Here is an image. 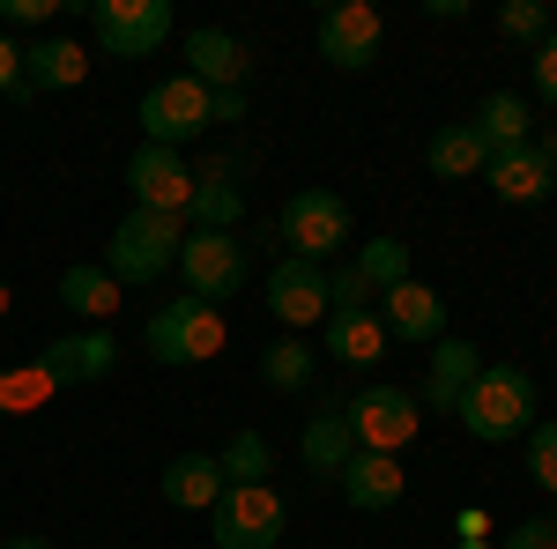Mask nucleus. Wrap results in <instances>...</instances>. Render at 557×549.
<instances>
[{"instance_id":"4468645a","label":"nucleus","mask_w":557,"mask_h":549,"mask_svg":"<svg viewBox=\"0 0 557 549\" xmlns=\"http://www.w3.org/2000/svg\"><path fill=\"white\" fill-rule=\"evenodd\" d=\"M112 364H120V341L104 327H83V335H60L38 349V372L52 386H97V379H112Z\"/></svg>"},{"instance_id":"aec40b11","label":"nucleus","mask_w":557,"mask_h":549,"mask_svg":"<svg viewBox=\"0 0 557 549\" xmlns=\"http://www.w3.org/2000/svg\"><path fill=\"white\" fill-rule=\"evenodd\" d=\"M23 83H30V97L38 89H83L89 83V45H75V38L23 45Z\"/></svg>"},{"instance_id":"2eb2a0df","label":"nucleus","mask_w":557,"mask_h":549,"mask_svg":"<svg viewBox=\"0 0 557 549\" xmlns=\"http://www.w3.org/2000/svg\"><path fill=\"white\" fill-rule=\"evenodd\" d=\"M380 327H386V341H438L446 335V297L409 275V283H394L380 297Z\"/></svg>"},{"instance_id":"4be33fe9","label":"nucleus","mask_w":557,"mask_h":549,"mask_svg":"<svg viewBox=\"0 0 557 549\" xmlns=\"http://www.w3.org/2000/svg\"><path fill=\"white\" fill-rule=\"evenodd\" d=\"M327 357L335 364H349V372H372L386 357V327H380V312H327Z\"/></svg>"},{"instance_id":"5701e85b","label":"nucleus","mask_w":557,"mask_h":549,"mask_svg":"<svg viewBox=\"0 0 557 549\" xmlns=\"http://www.w3.org/2000/svg\"><path fill=\"white\" fill-rule=\"evenodd\" d=\"M157 490H164L172 512H209L215 498H223V467H215V453H178Z\"/></svg>"},{"instance_id":"a878e982","label":"nucleus","mask_w":557,"mask_h":549,"mask_svg":"<svg viewBox=\"0 0 557 549\" xmlns=\"http://www.w3.org/2000/svg\"><path fill=\"white\" fill-rule=\"evenodd\" d=\"M60 304L89 320V327H104L112 312H120V283L104 275V267H60Z\"/></svg>"},{"instance_id":"cd10ccee","label":"nucleus","mask_w":557,"mask_h":549,"mask_svg":"<svg viewBox=\"0 0 557 549\" xmlns=\"http://www.w3.org/2000/svg\"><path fill=\"white\" fill-rule=\"evenodd\" d=\"M260 379L275 386V394H305L312 386V349H305V335H283L275 349H260Z\"/></svg>"},{"instance_id":"ea45409f","label":"nucleus","mask_w":557,"mask_h":549,"mask_svg":"<svg viewBox=\"0 0 557 549\" xmlns=\"http://www.w3.org/2000/svg\"><path fill=\"white\" fill-rule=\"evenodd\" d=\"M0 320H8V283H0Z\"/></svg>"},{"instance_id":"412c9836","label":"nucleus","mask_w":557,"mask_h":549,"mask_svg":"<svg viewBox=\"0 0 557 549\" xmlns=\"http://www.w3.org/2000/svg\"><path fill=\"white\" fill-rule=\"evenodd\" d=\"M186 223H194V230H238V223H246V186L231 178V164L194 171V201H186Z\"/></svg>"},{"instance_id":"9d476101","label":"nucleus","mask_w":557,"mask_h":549,"mask_svg":"<svg viewBox=\"0 0 557 549\" xmlns=\"http://www.w3.org/2000/svg\"><path fill=\"white\" fill-rule=\"evenodd\" d=\"M312 45H320V60H327V67L364 75V67L380 60V45H386V15L372 8V0H335V8H320Z\"/></svg>"},{"instance_id":"20e7f679","label":"nucleus","mask_w":557,"mask_h":549,"mask_svg":"<svg viewBox=\"0 0 557 549\" xmlns=\"http://www.w3.org/2000/svg\"><path fill=\"white\" fill-rule=\"evenodd\" d=\"M141 341L157 364H209V357H223L231 327H223V304H209V297H172L149 312Z\"/></svg>"},{"instance_id":"473e14b6","label":"nucleus","mask_w":557,"mask_h":549,"mask_svg":"<svg viewBox=\"0 0 557 549\" xmlns=\"http://www.w3.org/2000/svg\"><path fill=\"white\" fill-rule=\"evenodd\" d=\"M0 97L8 104H30V83H23V45L0 30Z\"/></svg>"},{"instance_id":"2f4dec72","label":"nucleus","mask_w":557,"mask_h":549,"mask_svg":"<svg viewBox=\"0 0 557 549\" xmlns=\"http://www.w3.org/2000/svg\"><path fill=\"white\" fill-rule=\"evenodd\" d=\"M327 312H372V290H364V275H357V267L327 275Z\"/></svg>"},{"instance_id":"393cba45","label":"nucleus","mask_w":557,"mask_h":549,"mask_svg":"<svg viewBox=\"0 0 557 549\" xmlns=\"http://www.w3.org/2000/svg\"><path fill=\"white\" fill-rule=\"evenodd\" d=\"M424 164H431V178H483V171H491V149L475 141L469 120H454V127H438V134H431Z\"/></svg>"},{"instance_id":"f8f14e48","label":"nucleus","mask_w":557,"mask_h":549,"mask_svg":"<svg viewBox=\"0 0 557 549\" xmlns=\"http://www.w3.org/2000/svg\"><path fill=\"white\" fill-rule=\"evenodd\" d=\"M127 194H134V209H149V215H186L194 171H186L178 149H149V141H141L127 157Z\"/></svg>"},{"instance_id":"a19ab883","label":"nucleus","mask_w":557,"mask_h":549,"mask_svg":"<svg viewBox=\"0 0 557 549\" xmlns=\"http://www.w3.org/2000/svg\"><path fill=\"white\" fill-rule=\"evenodd\" d=\"M454 549H491V542H454Z\"/></svg>"},{"instance_id":"4c0bfd02","label":"nucleus","mask_w":557,"mask_h":549,"mask_svg":"<svg viewBox=\"0 0 557 549\" xmlns=\"http://www.w3.org/2000/svg\"><path fill=\"white\" fill-rule=\"evenodd\" d=\"M454 535H461V542H483V535H491V512H483V506L454 512Z\"/></svg>"},{"instance_id":"f704fd0d","label":"nucleus","mask_w":557,"mask_h":549,"mask_svg":"<svg viewBox=\"0 0 557 549\" xmlns=\"http://www.w3.org/2000/svg\"><path fill=\"white\" fill-rule=\"evenodd\" d=\"M52 0H0V30H45Z\"/></svg>"},{"instance_id":"0eeeda50","label":"nucleus","mask_w":557,"mask_h":549,"mask_svg":"<svg viewBox=\"0 0 557 549\" xmlns=\"http://www.w3.org/2000/svg\"><path fill=\"white\" fill-rule=\"evenodd\" d=\"M343 423H349V438H357V453H394L401 461V446L424 431V401L409 386H357Z\"/></svg>"},{"instance_id":"e433bc0d","label":"nucleus","mask_w":557,"mask_h":549,"mask_svg":"<svg viewBox=\"0 0 557 549\" xmlns=\"http://www.w3.org/2000/svg\"><path fill=\"white\" fill-rule=\"evenodd\" d=\"M498 549H557V527H550V520H520Z\"/></svg>"},{"instance_id":"f3484780","label":"nucleus","mask_w":557,"mask_h":549,"mask_svg":"<svg viewBox=\"0 0 557 549\" xmlns=\"http://www.w3.org/2000/svg\"><path fill=\"white\" fill-rule=\"evenodd\" d=\"M475 372H483V349H475V341L438 335V341H431V379H424V394H417V401H424L431 416H454Z\"/></svg>"},{"instance_id":"9b49d317","label":"nucleus","mask_w":557,"mask_h":549,"mask_svg":"<svg viewBox=\"0 0 557 549\" xmlns=\"http://www.w3.org/2000/svg\"><path fill=\"white\" fill-rule=\"evenodd\" d=\"M268 312L290 327V335H305V327H327V267L320 260H275L268 267Z\"/></svg>"},{"instance_id":"72a5a7b5","label":"nucleus","mask_w":557,"mask_h":549,"mask_svg":"<svg viewBox=\"0 0 557 549\" xmlns=\"http://www.w3.org/2000/svg\"><path fill=\"white\" fill-rule=\"evenodd\" d=\"M52 394V379H45L38 364L30 372H15V379H0V409H30V401H45Z\"/></svg>"},{"instance_id":"f257e3e1","label":"nucleus","mask_w":557,"mask_h":549,"mask_svg":"<svg viewBox=\"0 0 557 549\" xmlns=\"http://www.w3.org/2000/svg\"><path fill=\"white\" fill-rule=\"evenodd\" d=\"M454 416L469 423V438H483V446H513V438L535 431V379L520 364H483Z\"/></svg>"},{"instance_id":"a211bd4d","label":"nucleus","mask_w":557,"mask_h":549,"mask_svg":"<svg viewBox=\"0 0 557 549\" xmlns=\"http://www.w3.org/2000/svg\"><path fill=\"white\" fill-rule=\"evenodd\" d=\"M335 483H343L349 512H394L401 498H409V475H401L394 453H349V467L335 475Z\"/></svg>"},{"instance_id":"c756f323","label":"nucleus","mask_w":557,"mask_h":549,"mask_svg":"<svg viewBox=\"0 0 557 549\" xmlns=\"http://www.w3.org/2000/svg\"><path fill=\"white\" fill-rule=\"evenodd\" d=\"M498 30L513 45H543L550 38V8H543V0H506V8H498Z\"/></svg>"},{"instance_id":"ddd939ff","label":"nucleus","mask_w":557,"mask_h":549,"mask_svg":"<svg viewBox=\"0 0 557 549\" xmlns=\"http://www.w3.org/2000/svg\"><path fill=\"white\" fill-rule=\"evenodd\" d=\"M483 186L506 201V209H543L557 194V157H550V134L543 141H528V149H513V157H491V171H483Z\"/></svg>"},{"instance_id":"37998d69","label":"nucleus","mask_w":557,"mask_h":549,"mask_svg":"<svg viewBox=\"0 0 557 549\" xmlns=\"http://www.w3.org/2000/svg\"><path fill=\"white\" fill-rule=\"evenodd\" d=\"M550 527H557V512H550Z\"/></svg>"},{"instance_id":"423d86ee","label":"nucleus","mask_w":557,"mask_h":549,"mask_svg":"<svg viewBox=\"0 0 557 549\" xmlns=\"http://www.w3.org/2000/svg\"><path fill=\"white\" fill-rule=\"evenodd\" d=\"M275 238H283V253H290V260L343 253V246H349V201L335 194V186H305V194H290V201H283Z\"/></svg>"},{"instance_id":"1a4fd4ad","label":"nucleus","mask_w":557,"mask_h":549,"mask_svg":"<svg viewBox=\"0 0 557 549\" xmlns=\"http://www.w3.org/2000/svg\"><path fill=\"white\" fill-rule=\"evenodd\" d=\"M178 283H186V297H209V304L238 297L246 290V238L238 230H186L178 238Z\"/></svg>"},{"instance_id":"b1692460","label":"nucleus","mask_w":557,"mask_h":549,"mask_svg":"<svg viewBox=\"0 0 557 549\" xmlns=\"http://www.w3.org/2000/svg\"><path fill=\"white\" fill-rule=\"evenodd\" d=\"M349 453H357V438H349L343 409H320V416L305 423V438H298V461H305V475H320V483H335V475L349 467Z\"/></svg>"},{"instance_id":"dca6fc26","label":"nucleus","mask_w":557,"mask_h":549,"mask_svg":"<svg viewBox=\"0 0 557 549\" xmlns=\"http://www.w3.org/2000/svg\"><path fill=\"white\" fill-rule=\"evenodd\" d=\"M186 75L201 89H215V97H231V89H246V75H253V60H246V45L231 38V30H186Z\"/></svg>"},{"instance_id":"c9c22d12","label":"nucleus","mask_w":557,"mask_h":549,"mask_svg":"<svg viewBox=\"0 0 557 549\" xmlns=\"http://www.w3.org/2000/svg\"><path fill=\"white\" fill-rule=\"evenodd\" d=\"M535 97H543V104H557V30L535 45Z\"/></svg>"},{"instance_id":"6e6552de","label":"nucleus","mask_w":557,"mask_h":549,"mask_svg":"<svg viewBox=\"0 0 557 549\" xmlns=\"http://www.w3.org/2000/svg\"><path fill=\"white\" fill-rule=\"evenodd\" d=\"M89 30L104 60H149L172 38V0H89Z\"/></svg>"},{"instance_id":"79ce46f5","label":"nucleus","mask_w":557,"mask_h":549,"mask_svg":"<svg viewBox=\"0 0 557 549\" xmlns=\"http://www.w3.org/2000/svg\"><path fill=\"white\" fill-rule=\"evenodd\" d=\"M550 157H557V134H550Z\"/></svg>"},{"instance_id":"7ed1b4c3","label":"nucleus","mask_w":557,"mask_h":549,"mask_svg":"<svg viewBox=\"0 0 557 549\" xmlns=\"http://www.w3.org/2000/svg\"><path fill=\"white\" fill-rule=\"evenodd\" d=\"M134 120H141V141H149V149H186V141H201V134L215 127V89H201L178 67V75L141 89Z\"/></svg>"},{"instance_id":"f03ea898","label":"nucleus","mask_w":557,"mask_h":549,"mask_svg":"<svg viewBox=\"0 0 557 549\" xmlns=\"http://www.w3.org/2000/svg\"><path fill=\"white\" fill-rule=\"evenodd\" d=\"M120 290H149L178 267V215H149V209H127L120 230L104 238V260H97Z\"/></svg>"},{"instance_id":"bb28decb","label":"nucleus","mask_w":557,"mask_h":549,"mask_svg":"<svg viewBox=\"0 0 557 549\" xmlns=\"http://www.w3.org/2000/svg\"><path fill=\"white\" fill-rule=\"evenodd\" d=\"M357 275H364L372 297H386L394 283H409V246H401V238H364V246H357Z\"/></svg>"},{"instance_id":"6ab92c4d","label":"nucleus","mask_w":557,"mask_h":549,"mask_svg":"<svg viewBox=\"0 0 557 549\" xmlns=\"http://www.w3.org/2000/svg\"><path fill=\"white\" fill-rule=\"evenodd\" d=\"M475 141L491 149V157H513V149H528L535 141V104L520 97V89H491L483 104H475Z\"/></svg>"},{"instance_id":"7c9ffc66","label":"nucleus","mask_w":557,"mask_h":549,"mask_svg":"<svg viewBox=\"0 0 557 549\" xmlns=\"http://www.w3.org/2000/svg\"><path fill=\"white\" fill-rule=\"evenodd\" d=\"M528 475L557 498V416H543L535 431H528Z\"/></svg>"},{"instance_id":"58836bf2","label":"nucleus","mask_w":557,"mask_h":549,"mask_svg":"<svg viewBox=\"0 0 557 549\" xmlns=\"http://www.w3.org/2000/svg\"><path fill=\"white\" fill-rule=\"evenodd\" d=\"M0 549H52V542H45V535H8Z\"/></svg>"},{"instance_id":"39448f33","label":"nucleus","mask_w":557,"mask_h":549,"mask_svg":"<svg viewBox=\"0 0 557 549\" xmlns=\"http://www.w3.org/2000/svg\"><path fill=\"white\" fill-rule=\"evenodd\" d=\"M283 527H290V506L268 483H223V498L209 506L215 549H275Z\"/></svg>"},{"instance_id":"c85d7f7f","label":"nucleus","mask_w":557,"mask_h":549,"mask_svg":"<svg viewBox=\"0 0 557 549\" xmlns=\"http://www.w3.org/2000/svg\"><path fill=\"white\" fill-rule=\"evenodd\" d=\"M215 467H223V483H268L275 453H268V438H260V431H238V438L215 453Z\"/></svg>"}]
</instances>
